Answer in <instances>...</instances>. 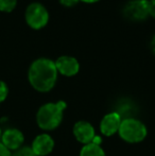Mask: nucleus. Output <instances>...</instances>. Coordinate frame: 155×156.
Masks as SVG:
<instances>
[{"label":"nucleus","mask_w":155,"mask_h":156,"mask_svg":"<svg viewBox=\"0 0 155 156\" xmlns=\"http://www.w3.org/2000/svg\"><path fill=\"white\" fill-rule=\"evenodd\" d=\"M58 73L54 61L48 58H39L30 65L28 79L35 90L47 93L55 85Z\"/></svg>","instance_id":"nucleus-1"},{"label":"nucleus","mask_w":155,"mask_h":156,"mask_svg":"<svg viewBox=\"0 0 155 156\" xmlns=\"http://www.w3.org/2000/svg\"><path fill=\"white\" fill-rule=\"evenodd\" d=\"M66 108V103L64 101H58L56 103H46L39 107L36 114V122L41 129L52 131L61 124L63 119V113Z\"/></svg>","instance_id":"nucleus-2"},{"label":"nucleus","mask_w":155,"mask_h":156,"mask_svg":"<svg viewBox=\"0 0 155 156\" xmlns=\"http://www.w3.org/2000/svg\"><path fill=\"white\" fill-rule=\"evenodd\" d=\"M118 133L124 141L130 144H137L145 139L148 131L146 125L141 121L134 118H128L121 121Z\"/></svg>","instance_id":"nucleus-3"},{"label":"nucleus","mask_w":155,"mask_h":156,"mask_svg":"<svg viewBox=\"0 0 155 156\" xmlns=\"http://www.w3.org/2000/svg\"><path fill=\"white\" fill-rule=\"evenodd\" d=\"M25 19L27 25L32 29H43L49 21V12L41 2H31L26 9Z\"/></svg>","instance_id":"nucleus-4"},{"label":"nucleus","mask_w":155,"mask_h":156,"mask_svg":"<svg viewBox=\"0 0 155 156\" xmlns=\"http://www.w3.org/2000/svg\"><path fill=\"white\" fill-rule=\"evenodd\" d=\"M122 13L130 20H145L149 16V0H131L124 5Z\"/></svg>","instance_id":"nucleus-5"},{"label":"nucleus","mask_w":155,"mask_h":156,"mask_svg":"<svg viewBox=\"0 0 155 156\" xmlns=\"http://www.w3.org/2000/svg\"><path fill=\"white\" fill-rule=\"evenodd\" d=\"M56 70L65 76H73L80 70V63L76 58L70 55H62L56 58Z\"/></svg>","instance_id":"nucleus-6"},{"label":"nucleus","mask_w":155,"mask_h":156,"mask_svg":"<svg viewBox=\"0 0 155 156\" xmlns=\"http://www.w3.org/2000/svg\"><path fill=\"white\" fill-rule=\"evenodd\" d=\"M1 144L10 151H16L21 148L25 141V136L17 129H6L1 135Z\"/></svg>","instance_id":"nucleus-7"},{"label":"nucleus","mask_w":155,"mask_h":156,"mask_svg":"<svg viewBox=\"0 0 155 156\" xmlns=\"http://www.w3.org/2000/svg\"><path fill=\"white\" fill-rule=\"evenodd\" d=\"M54 148V141L48 134H41L34 138L31 149L37 156H46L52 152Z\"/></svg>","instance_id":"nucleus-8"},{"label":"nucleus","mask_w":155,"mask_h":156,"mask_svg":"<svg viewBox=\"0 0 155 156\" xmlns=\"http://www.w3.org/2000/svg\"><path fill=\"white\" fill-rule=\"evenodd\" d=\"M73 135L77 138L78 141L81 144H90L93 142L95 135V129L89 122L87 121H79L73 126Z\"/></svg>","instance_id":"nucleus-9"},{"label":"nucleus","mask_w":155,"mask_h":156,"mask_svg":"<svg viewBox=\"0 0 155 156\" xmlns=\"http://www.w3.org/2000/svg\"><path fill=\"white\" fill-rule=\"evenodd\" d=\"M121 124V117L118 113H110L102 118L100 122V131L103 135L112 136L117 133Z\"/></svg>","instance_id":"nucleus-10"},{"label":"nucleus","mask_w":155,"mask_h":156,"mask_svg":"<svg viewBox=\"0 0 155 156\" xmlns=\"http://www.w3.org/2000/svg\"><path fill=\"white\" fill-rule=\"evenodd\" d=\"M80 156H105V152L100 147V144L90 142L84 144V147L81 149Z\"/></svg>","instance_id":"nucleus-11"},{"label":"nucleus","mask_w":155,"mask_h":156,"mask_svg":"<svg viewBox=\"0 0 155 156\" xmlns=\"http://www.w3.org/2000/svg\"><path fill=\"white\" fill-rule=\"evenodd\" d=\"M17 6V0H0V11L11 13Z\"/></svg>","instance_id":"nucleus-12"},{"label":"nucleus","mask_w":155,"mask_h":156,"mask_svg":"<svg viewBox=\"0 0 155 156\" xmlns=\"http://www.w3.org/2000/svg\"><path fill=\"white\" fill-rule=\"evenodd\" d=\"M12 156H37L33 152L31 147H21L18 150H16L12 154Z\"/></svg>","instance_id":"nucleus-13"},{"label":"nucleus","mask_w":155,"mask_h":156,"mask_svg":"<svg viewBox=\"0 0 155 156\" xmlns=\"http://www.w3.org/2000/svg\"><path fill=\"white\" fill-rule=\"evenodd\" d=\"M9 94V87L5 82L0 81V103L3 102Z\"/></svg>","instance_id":"nucleus-14"},{"label":"nucleus","mask_w":155,"mask_h":156,"mask_svg":"<svg viewBox=\"0 0 155 156\" xmlns=\"http://www.w3.org/2000/svg\"><path fill=\"white\" fill-rule=\"evenodd\" d=\"M60 3L64 6H67V8H70V6H73L78 3L80 0H58Z\"/></svg>","instance_id":"nucleus-15"},{"label":"nucleus","mask_w":155,"mask_h":156,"mask_svg":"<svg viewBox=\"0 0 155 156\" xmlns=\"http://www.w3.org/2000/svg\"><path fill=\"white\" fill-rule=\"evenodd\" d=\"M0 156H12V152L6 147H4L0 141Z\"/></svg>","instance_id":"nucleus-16"},{"label":"nucleus","mask_w":155,"mask_h":156,"mask_svg":"<svg viewBox=\"0 0 155 156\" xmlns=\"http://www.w3.org/2000/svg\"><path fill=\"white\" fill-rule=\"evenodd\" d=\"M149 16L155 19V0H149Z\"/></svg>","instance_id":"nucleus-17"},{"label":"nucleus","mask_w":155,"mask_h":156,"mask_svg":"<svg viewBox=\"0 0 155 156\" xmlns=\"http://www.w3.org/2000/svg\"><path fill=\"white\" fill-rule=\"evenodd\" d=\"M151 49H152V52L155 54V35L151 39Z\"/></svg>","instance_id":"nucleus-18"},{"label":"nucleus","mask_w":155,"mask_h":156,"mask_svg":"<svg viewBox=\"0 0 155 156\" xmlns=\"http://www.w3.org/2000/svg\"><path fill=\"white\" fill-rule=\"evenodd\" d=\"M80 1L86 2V3H95V2H98L99 0H80Z\"/></svg>","instance_id":"nucleus-19"},{"label":"nucleus","mask_w":155,"mask_h":156,"mask_svg":"<svg viewBox=\"0 0 155 156\" xmlns=\"http://www.w3.org/2000/svg\"><path fill=\"white\" fill-rule=\"evenodd\" d=\"M1 135H2V129H1V127H0V139H1Z\"/></svg>","instance_id":"nucleus-20"}]
</instances>
